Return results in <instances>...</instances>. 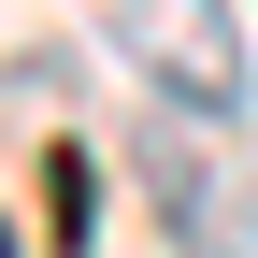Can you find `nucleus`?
I'll list each match as a JSON object with an SVG mask.
<instances>
[{
  "label": "nucleus",
  "instance_id": "nucleus-1",
  "mask_svg": "<svg viewBox=\"0 0 258 258\" xmlns=\"http://www.w3.org/2000/svg\"><path fill=\"white\" fill-rule=\"evenodd\" d=\"M86 15L144 72V101H172L201 129H244V15L230 0H86Z\"/></svg>",
  "mask_w": 258,
  "mask_h": 258
},
{
  "label": "nucleus",
  "instance_id": "nucleus-2",
  "mask_svg": "<svg viewBox=\"0 0 258 258\" xmlns=\"http://www.w3.org/2000/svg\"><path fill=\"white\" fill-rule=\"evenodd\" d=\"M129 172H144L158 215H172V258H258V172L230 158V129L201 144V115L144 101L129 115Z\"/></svg>",
  "mask_w": 258,
  "mask_h": 258
},
{
  "label": "nucleus",
  "instance_id": "nucleus-3",
  "mask_svg": "<svg viewBox=\"0 0 258 258\" xmlns=\"http://www.w3.org/2000/svg\"><path fill=\"white\" fill-rule=\"evenodd\" d=\"M0 258H29V244H15V215H0Z\"/></svg>",
  "mask_w": 258,
  "mask_h": 258
}]
</instances>
